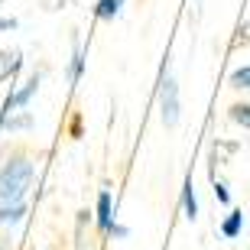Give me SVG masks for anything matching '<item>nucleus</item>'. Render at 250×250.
<instances>
[{"label":"nucleus","instance_id":"obj_1","mask_svg":"<svg viewBox=\"0 0 250 250\" xmlns=\"http://www.w3.org/2000/svg\"><path fill=\"white\" fill-rule=\"evenodd\" d=\"M36 182V163L17 149L0 163V205H20L29 198V188Z\"/></svg>","mask_w":250,"mask_h":250},{"label":"nucleus","instance_id":"obj_2","mask_svg":"<svg viewBox=\"0 0 250 250\" xmlns=\"http://www.w3.org/2000/svg\"><path fill=\"white\" fill-rule=\"evenodd\" d=\"M156 101H159V121H163V127L166 130L179 127V121H182V91H179V82H176V75H172V68H169V59L159 68Z\"/></svg>","mask_w":250,"mask_h":250},{"label":"nucleus","instance_id":"obj_3","mask_svg":"<svg viewBox=\"0 0 250 250\" xmlns=\"http://www.w3.org/2000/svg\"><path fill=\"white\" fill-rule=\"evenodd\" d=\"M39 88H42V72H29L23 82L10 84L7 98L0 101V121H3V117H10L13 111H23V107H29V104H33V98L39 94Z\"/></svg>","mask_w":250,"mask_h":250},{"label":"nucleus","instance_id":"obj_4","mask_svg":"<svg viewBox=\"0 0 250 250\" xmlns=\"http://www.w3.org/2000/svg\"><path fill=\"white\" fill-rule=\"evenodd\" d=\"M94 228H98V234H111L114 221H117V198H114L111 188H101L98 192V198H94Z\"/></svg>","mask_w":250,"mask_h":250},{"label":"nucleus","instance_id":"obj_5","mask_svg":"<svg viewBox=\"0 0 250 250\" xmlns=\"http://www.w3.org/2000/svg\"><path fill=\"white\" fill-rule=\"evenodd\" d=\"M84 65H88V46L82 42V36H72V56H68V65H65V78H68L72 88L82 82Z\"/></svg>","mask_w":250,"mask_h":250},{"label":"nucleus","instance_id":"obj_6","mask_svg":"<svg viewBox=\"0 0 250 250\" xmlns=\"http://www.w3.org/2000/svg\"><path fill=\"white\" fill-rule=\"evenodd\" d=\"M179 211H182V218L186 221H198V192H195V179H192V172H188L186 179H182V195H179Z\"/></svg>","mask_w":250,"mask_h":250},{"label":"nucleus","instance_id":"obj_7","mask_svg":"<svg viewBox=\"0 0 250 250\" xmlns=\"http://www.w3.org/2000/svg\"><path fill=\"white\" fill-rule=\"evenodd\" d=\"M23 65H26L23 49H3V52H0V84L13 82V78L23 72Z\"/></svg>","mask_w":250,"mask_h":250},{"label":"nucleus","instance_id":"obj_8","mask_svg":"<svg viewBox=\"0 0 250 250\" xmlns=\"http://www.w3.org/2000/svg\"><path fill=\"white\" fill-rule=\"evenodd\" d=\"M218 234H221L224 241H237L244 234V208H228V214L218 224Z\"/></svg>","mask_w":250,"mask_h":250},{"label":"nucleus","instance_id":"obj_9","mask_svg":"<svg viewBox=\"0 0 250 250\" xmlns=\"http://www.w3.org/2000/svg\"><path fill=\"white\" fill-rule=\"evenodd\" d=\"M29 214V202H20V205H0V228L10 231V228H20L26 221Z\"/></svg>","mask_w":250,"mask_h":250},{"label":"nucleus","instance_id":"obj_10","mask_svg":"<svg viewBox=\"0 0 250 250\" xmlns=\"http://www.w3.org/2000/svg\"><path fill=\"white\" fill-rule=\"evenodd\" d=\"M124 3H127V0H98L91 13H94L98 23H114V20L124 13Z\"/></svg>","mask_w":250,"mask_h":250},{"label":"nucleus","instance_id":"obj_11","mask_svg":"<svg viewBox=\"0 0 250 250\" xmlns=\"http://www.w3.org/2000/svg\"><path fill=\"white\" fill-rule=\"evenodd\" d=\"M208 179H211V195H214V202L221 205V208H231V188H228V182H224V179L214 172V166L208 169Z\"/></svg>","mask_w":250,"mask_h":250},{"label":"nucleus","instance_id":"obj_12","mask_svg":"<svg viewBox=\"0 0 250 250\" xmlns=\"http://www.w3.org/2000/svg\"><path fill=\"white\" fill-rule=\"evenodd\" d=\"M228 121L237 124L241 130H250V101H234L228 107Z\"/></svg>","mask_w":250,"mask_h":250},{"label":"nucleus","instance_id":"obj_13","mask_svg":"<svg viewBox=\"0 0 250 250\" xmlns=\"http://www.w3.org/2000/svg\"><path fill=\"white\" fill-rule=\"evenodd\" d=\"M228 88H234V91H250V65L231 68V75H228Z\"/></svg>","mask_w":250,"mask_h":250},{"label":"nucleus","instance_id":"obj_14","mask_svg":"<svg viewBox=\"0 0 250 250\" xmlns=\"http://www.w3.org/2000/svg\"><path fill=\"white\" fill-rule=\"evenodd\" d=\"M241 42H247V46H250V20H241V26H237L234 46H241Z\"/></svg>","mask_w":250,"mask_h":250},{"label":"nucleus","instance_id":"obj_15","mask_svg":"<svg viewBox=\"0 0 250 250\" xmlns=\"http://www.w3.org/2000/svg\"><path fill=\"white\" fill-rule=\"evenodd\" d=\"M107 237H114V241H127L130 237V228L127 224H121V221H114V228H111V234Z\"/></svg>","mask_w":250,"mask_h":250},{"label":"nucleus","instance_id":"obj_16","mask_svg":"<svg viewBox=\"0 0 250 250\" xmlns=\"http://www.w3.org/2000/svg\"><path fill=\"white\" fill-rule=\"evenodd\" d=\"M17 26H20L17 17H0V33H13Z\"/></svg>","mask_w":250,"mask_h":250},{"label":"nucleus","instance_id":"obj_17","mask_svg":"<svg viewBox=\"0 0 250 250\" xmlns=\"http://www.w3.org/2000/svg\"><path fill=\"white\" fill-rule=\"evenodd\" d=\"M68 3H72V0H42V7H46V10H65Z\"/></svg>","mask_w":250,"mask_h":250},{"label":"nucleus","instance_id":"obj_18","mask_svg":"<svg viewBox=\"0 0 250 250\" xmlns=\"http://www.w3.org/2000/svg\"><path fill=\"white\" fill-rule=\"evenodd\" d=\"M68 130H72V137H82V117H78V114L72 117V124H68Z\"/></svg>","mask_w":250,"mask_h":250},{"label":"nucleus","instance_id":"obj_19","mask_svg":"<svg viewBox=\"0 0 250 250\" xmlns=\"http://www.w3.org/2000/svg\"><path fill=\"white\" fill-rule=\"evenodd\" d=\"M0 250H7V237H3V228H0Z\"/></svg>","mask_w":250,"mask_h":250}]
</instances>
